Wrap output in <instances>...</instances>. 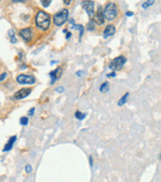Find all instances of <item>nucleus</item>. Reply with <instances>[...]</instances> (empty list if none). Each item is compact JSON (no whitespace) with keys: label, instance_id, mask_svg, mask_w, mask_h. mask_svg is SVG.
Listing matches in <instances>:
<instances>
[{"label":"nucleus","instance_id":"1","mask_svg":"<svg viewBox=\"0 0 161 182\" xmlns=\"http://www.w3.org/2000/svg\"><path fill=\"white\" fill-rule=\"evenodd\" d=\"M36 24L42 30H47L51 23V17L45 11H39L36 15Z\"/></svg>","mask_w":161,"mask_h":182},{"label":"nucleus","instance_id":"2","mask_svg":"<svg viewBox=\"0 0 161 182\" xmlns=\"http://www.w3.org/2000/svg\"><path fill=\"white\" fill-rule=\"evenodd\" d=\"M103 18L108 21H112L115 19V17L118 16V7L113 2H109L105 5L104 10L103 11Z\"/></svg>","mask_w":161,"mask_h":182},{"label":"nucleus","instance_id":"3","mask_svg":"<svg viewBox=\"0 0 161 182\" xmlns=\"http://www.w3.org/2000/svg\"><path fill=\"white\" fill-rule=\"evenodd\" d=\"M68 17H69V11L67 9L61 10L60 12H58L57 14H55V16H54L55 25L62 26L63 24L66 23V21L68 20Z\"/></svg>","mask_w":161,"mask_h":182},{"label":"nucleus","instance_id":"4","mask_svg":"<svg viewBox=\"0 0 161 182\" xmlns=\"http://www.w3.org/2000/svg\"><path fill=\"white\" fill-rule=\"evenodd\" d=\"M126 63V58L123 56H119L118 58L113 59L112 62H110L109 64V68L113 71H116V70H120L123 66Z\"/></svg>","mask_w":161,"mask_h":182},{"label":"nucleus","instance_id":"5","mask_svg":"<svg viewBox=\"0 0 161 182\" xmlns=\"http://www.w3.org/2000/svg\"><path fill=\"white\" fill-rule=\"evenodd\" d=\"M17 82L22 85H32L36 82L35 77L33 76H28V75H19L17 77Z\"/></svg>","mask_w":161,"mask_h":182},{"label":"nucleus","instance_id":"6","mask_svg":"<svg viewBox=\"0 0 161 182\" xmlns=\"http://www.w3.org/2000/svg\"><path fill=\"white\" fill-rule=\"evenodd\" d=\"M82 5H83V7L86 9L88 15L90 17H93V12H95V11H93V8H95V2L93 1H83Z\"/></svg>","mask_w":161,"mask_h":182},{"label":"nucleus","instance_id":"7","mask_svg":"<svg viewBox=\"0 0 161 182\" xmlns=\"http://www.w3.org/2000/svg\"><path fill=\"white\" fill-rule=\"evenodd\" d=\"M31 93V90L30 89H21L19 90L18 92H16L15 95H14V99L16 100H22L26 98V96H28Z\"/></svg>","mask_w":161,"mask_h":182},{"label":"nucleus","instance_id":"8","mask_svg":"<svg viewBox=\"0 0 161 182\" xmlns=\"http://www.w3.org/2000/svg\"><path fill=\"white\" fill-rule=\"evenodd\" d=\"M93 21L96 22L98 25H103L104 22V18H103V10L101 7H98V12L93 16Z\"/></svg>","mask_w":161,"mask_h":182},{"label":"nucleus","instance_id":"9","mask_svg":"<svg viewBox=\"0 0 161 182\" xmlns=\"http://www.w3.org/2000/svg\"><path fill=\"white\" fill-rule=\"evenodd\" d=\"M20 35L25 41H30L32 38V35H33L31 28H25V29L20 30Z\"/></svg>","mask_w":161,"mask_h":182},{"label":"nucleus","instance_id":"10","mask_svg":"<svg viewBox=\"0 0 161 182\" xmlns=\"http://www.w3.org/2000/svg\"><path fill=\"white\" fill-rule=\"evenodd\" d=\"M115 32V28L113 25H108L105 27V29L103 31V38H108L109 36H113Z\"/></svg>","mask_w":161,"mask_h":182},{"label":"nucleus","instance_id":"11","mask_svg":"<svg viewBox=\"0 0 161 182\" xmlns=\"http://www.w3.org/2000/svg\"><path fill=\"white\" fill-rule=\"evenodd\" d=\"M61 74H62V69H60V68H57V69L55 70V71L50 73V77L52 78V81L51 82L54 83L57 79H59L61 77Z\"/></svg>","mask_w":161,"mask_h":182},{"label":"nucleus","instance_id":"12","mask_svg":"<svg viewBox=\"0 0 161 182\" xmlns=\"http://www.w3.org/2000/svg\"><path fill=\"white\" fill-rule=\"evenodd\" d=\"M15 140H16V135L12 136V138H10L9 141L6 144H5V147L3 148V151H8V150H10L11 148H12L13 143H15Z\"/></svg>","mask_w":161,"mask_h":182},{"label":"nucleus","instance_id":"13","mask_svg":"<svg viewBox=\"0 0 161 182\" xmlns=\"http://www.w3.org/2000/svg\"><path fill=\"white\" fill-rule=\"evenodd\" d=\"M108 89H109L108 83V82H104V83L102 85V86H101V88H99V91H101L102 93H105V92H108Z\"/></svg>","mask_w":161,"mask_h":182},{"label":"nucleus","instance_id":"14","mask_svg":"<svg viewBox=\"0 0 161 182\" xmlns=\"http://www.w3.org/2000/svg\"><path fill=\"white\" fill-rule=\"evenodd\" d=\"M128 96H129V94L128 93H126L123 98H121L120 100H119V101H118V106H123V105H124L125 104V101H127V98H128Z\"/></svg>","mask_w":161,"mask_h":182},{"label":"nucleus","instance_id":"15","mask_svg":"<svg viewBox=\"0 0 161 182\" xmlns=\"http://www.w3.org/2000/svg\"><path fill=\"white\" fill-rule=\"evenodd\" d=\"M75 116H76V117L78 118V119H80V121H82V119H84L85 117H86V113H83V112H79V111H77L76 112V113H75Z\"/></svg>","mask_w":161,"mask_h":182},{"label":"nucleus","instance_id":"16","mask_svg":"<svg viewBox=\"0 0 161 182\" xmlns=\"http://www.w3.org/2000/svg\"><path fill=\"white\" fill-rule=\"evenodd\" d=\"M20 123L22 124V126H26V124L28 123V117H22L20 118Z\"/></svg>","mask_w":161,"mask_h":182},{"label":"nucleus","instance_id":"17","mask_svg":"<svg viewBox=\"0 0 161 182\" xmlns=\"http://www.w3.org/2000/svg\"><path fill=\"white\" fill-rule=\"evenodd\" d=\"M153 3H154L153 0H152V1H145V2H144V3L142 4V7H143L144 9H145V8H147L148 6H150V5H152Z\"/></svg>","mask_w":161,"mask_h":182},{"label":"nucleus","instance_id":"18","mask_svg":"<svg viewBox=\"0 0 161 182\" xmlns=\"http://www.w3.org/2000/svg\"><path fill=\"white\" fill-rule=\"evenodd\" d=\"M9 36L11 37V41H12L13 43H15L16 42V38L14 36V31L13 30H10L9 31Z\"/></svg>","mask_w":161,"mask_h":182},{"label":"nucleus","instance_id":"19","mask_svg":"<svg viewBox=\"0 0 161 182\" xmlns=\"http://www.w3.org/2000/svg\"><path fill=\"white\" fill-rule=\"evenodd\" d=\"M75 27L77 28V29H80V38H81L83 36V33H84V27H83L82 25H78V26L76 25Z\"/></svg>","mask_w":161,"mask_h":182},{"label":"nucleus","instance_id":"20","mask_svg":"<svg viewBox=\"0 0 161 182\" xmlns=\"http://www.w3.org/2000/svg\"><path fill=\"white\" fill-rule=\"evenodd\" d=\"M41 2H42V4H43V6H44V7H47V6H49L50 3H51L52 1H51V0H47V1H41Z\"/></svg>","mask_w":161,"mask_h":182},{"label":"nucleus","instance_id":"21","mask_svg":"<svg viewBox=\"0 0 161 182\" xmlns=\"http://www.w3.org/2000/svg\"><path fill=\"white\" fill-rule=\"evenodd\" d=\"M7 77V74L6 73H3V74H1V75H0V82L1 81H3V80L5 79Z\"/></svg>","mask_w":161,"mask_h":182},{"label":"nucleus","instance_id":"22","mask_svg":"<svg viewBox=\"0 0 161 182\" xmlns=\"http://www.w3.org/2000/svg\"><path fill=\"white\" fill-rule=\"evenodd\" d=\"M25 169H26V172L30 173V172L32 171V166H31V165H26Z\"/></svg>","mask_w":161,"mask_h":182},{"label":"nucleus","instance_id":"23","mask_svg":"<svg viewBox=\"0 0 161 182\" xmlns=\"http://www.w3.org/2000/svg\"><path fill=\"white\" fill-rule=\"evenodd\" d=\"M34 112H35V107H32V109L29 111V116H33V115H34Z\"/></svg>","mask_w":161,"mask_h":182},{"label":"nucleus","instance_id":"24","mask_svg":"<svg viewBox=\"0 0 161 182\" xmlns=\"http://www.w3.org/2000/svg\"><path fill=\"white\" fill-rule=\"evenodd\" d=\"M114 76H115V73L114 72L110 73V74H108V77H114Z\"/></svg>","mask_w":161,"mask_h":182},{"label":"nucleus","instance_id":"25","mask_svg":"<svg viewBox=\"0 0 161 182\" xmlns=\"http://www.w3.org/2000/svg\"><path fill=\"white\" fill-rule=\"evenodd\" d=\"M63 90H64V88H58L56 91H57V92H63Z\"/></svg>","mask_w":161,"mask_h":182},{"label":"nucleus","instance_id":"26","mask_svg":"<svg viewBox=\"0 0 161 182\" xmlns=\"http://www.w3.org/2000/svg\"><path fill=\"white\" fill-rule=\"evenodd\" d=\"M90 165L93 166V158H92V156H90Z\"/></svg>","mask_w":161,"mask_h":182},{"label":"nucleus","instance_id":"27","mask_svg":"<svg viewBox=\"0 0 161 182\" xmlns=\"http://www.w3.org/2000/svg\"><path fill=\"white\" fill-rule=\"evenodd\" d=\"M133 13L132 12H126V16H132Z\"/></svg>","mask_w":161,"mask_h":182},{"label":"nucleus","instance_id":"28","mask_svg":"<svg viewBox=\"0 0 161 182\" xmlns=\"http://www.w3.org/2000/svg\"><path fill=\"white\" fill-rule=\"evenodd\" d=\"M64 2H65V4H67V5H69V4L71 3V1H70V0H69V1H67V0H65Z\"/></svg>","mask_w":161,"mask_h":182},{"label":"nucleus","instance_id":"29","mask_svg":"<svg viewBox=\"0 0 161 182\" xmlns=\"http://www.w3.org/2000/svg\"><path fill=\"white\" fill-rule=\"evenodd\" d=\"M81 74H82V72H81V71H80V72H78V76H79V77H81V76H82Z\"/></svg>","mask_w":161,"mask_h":182},{"label":"nucleus","instance_id":"30","mask_svg":"<svg viewBox=\"0 0 161 182\" xmlns=\"http://www.w3.org/2000/svg\"><path fill=\"white\" fill-rule=\"evenodd\" d=\"M71 37V33H68V35H67V38H70Z\"/></svg>","mask_w":161,"mask_h":182}]
</instances>
